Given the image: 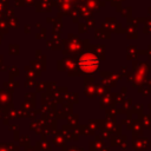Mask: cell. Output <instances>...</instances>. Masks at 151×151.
Instances as JSON below:
<instances>
[{
    "instance_id": "1",
    "label": "cell",
    "mask_w": 151,
    "mask_h": 151,
    "mask_svg": "<svg viewBox=\"0 0 151 151\" xmlns=\"http://www.w3.org/2000/svg\"><path fill=\"white\" fill-rule=\"evenodd\" d=\"M99 61L92 54H85L79 60V66L84 72H94L98 68Z\"/></svg>"
}]
</instances>
